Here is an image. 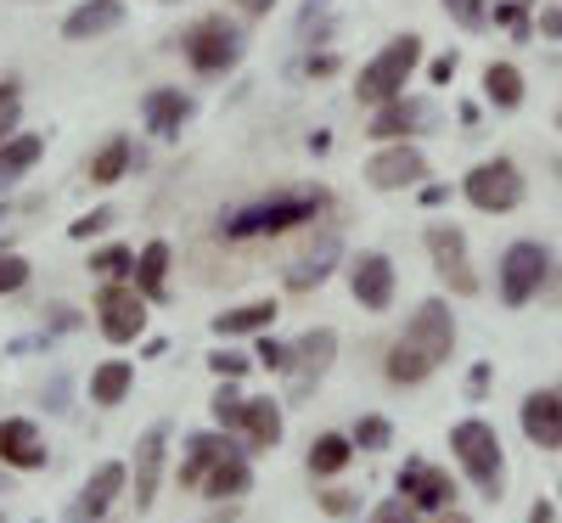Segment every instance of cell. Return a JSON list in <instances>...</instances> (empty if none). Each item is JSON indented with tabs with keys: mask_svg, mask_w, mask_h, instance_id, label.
<instances>
[{
	"mask_svg": "<svg viewBox=\"0 0 562 523\" xmlns=\"http://www.w3.org/2000/svg\"><path fill=\"white\" fill-rule=\"evenodd\" d=\"M456 349V321H450V304L445 299H428L411 326L400 332V344L389 349V377L394 383H422V377H434Z\"/></svg>",
	"mask_w": 562,
	"mask_h": 523,
	"instance_id": "cell-1",
	"label": "cell"
},
{
	"mask_svg": "<svg viewBox=\"0 0 562 523\" xmlns=\"http://www.w3.org/2000/svg\"><path fill=\"white\" fill-rule=\"evenodd\" d=\"M326 192H281V198H265L254 209H237L225 220V236H237V243H248V236H281L293 225H310L321 214Z\"/></svg>",
	"mask_w": 562,
	"mask_h": 523,
	"instance_id": "cell-2",
	"label": "cell"
},
{
	"mask_svg": "<svg viewBox=\"0 0 562 523\" xmlns=\"http://www.w3.org/2000/svg\"><path fill=\"white\" fill-rule=\"evenodd\" d=\"M416 63H422V40L416 34H400V40H389L378 57H371L366 68H360V102H400L405 97V85H411V74H416Z\"/></svg>",
	"mask_w": 562,
	"mask_h": 523,
	"instance_id": "cell-3",
	"label": "cell"
},
{
	"mask_svg": "<svg viewBox=\"0 0 562 523\" xmlns=\"http://www.w3.org/2000/svg\"><path fill=\"white\" fill-rule=\"evenodd\" d=\"M450 450H456V461L467 467V479H473L490 501L501 496V479H506V467H501V434L490 422H456L450 427Z\"/></svg>",
	"mask_w": 562,
	"mask_h": 523,
	"instance_id": "cell-4",
	"label": "cell"
},
{
	"mask_svg": "<svg viewBox=\"0 0 562 523\" xmlns=\"http://www.w3.org/2000/svg\"><path fill=\"white\" fill-rule=\"evenodd\" d=\"M461 198L484 209V214H506V209H518L524 203V169L512 164V158H490L479 164L473 175L461 180Z\"/></svg>",
	"mask_w": 562,
	"mask_h": 523,
	"instance_id": "cell-5",
	"label": "cell"
},
{
	"mask_svg": "<svg viewBox=\"0 0 562 523\" xmlns=\"http://www.w3.org/2000/svg\"><path fill=\"white\" fill-rule=\"evenodd\" d=\"M180 45H186V63H192L198 74H225L243 57V29L225 23V18H203Z\"/></svg>",
	"mask_w": 562,
	"mask_h": 523,
	"instance_id": "cell-6",
	"label": "cell"
},
{
	"mask_svg": "<svg viewBox=\"0 0 562 523\" xmlns=\"http://www.w3.org/2000/svg\"><path fill=\"white\" fill-rule=\"evenodd\" d=\"M551 276V254L540 243H512L501 254V299L506 304H529Z\"/></svg>",
	"mask_w": 562,
	"mask_h": 523,
	"instance_id": "cell-7",
	"label": "cell"
},
{
	"mask_svg": "<svg viewBox=\"0 0 562 523\" xmlns=\"http://www.w3.org/2000/svg\"><path fill=\"white\" fill-rule=\"evenodd\" d=\"M97 315H102V332L113 344H130L147 332V293H140L135 281H108L97 293Z\"/></svg>",
	"mask_w": 562,
	"mask_h": 523,
	"instance_id": "cell-8",
	"label": "cell"
},
{
	"mask_svg": "<svg viewBox=\"0 0 562 523\" xmlns=\"http://www.w3.org/2000/svg\"><path fill=\"white\" fill-rule=\"evenodd\" d=\"M428 254H434V270L450 281V293H479V276L467 265V236L461 225H428Z\"/></svg>",
	"mask_w": 562,
	"mask_h": 523,
	"instance_id": "cell-9",
	"label": "cell"
},
{
	"mask_svg": "<svg viewBox=\"0 0 562 523\" xmlns=\"http://www.w3.org/2000/svg\"><path fill=\"white\" fill-rule=\"evenodd\" d=\"M333 355H338V332L333 326H315V332H304V338L288 349V371H293V394H310L321 377H326V366H333Z\"/></svg>",
	"mask_w": 562,
	"mask_h": 523,
	"instance_id": "cell-10",
	"label": "cell"
},
{
	"mask_svg": "<svg viewBox=\"0 0 562 523\" xmlns=\"http://www.w3.org/2000/svg\"><path fill=\"white\" fill-rule=\"evenodd\" d=\"M366 180L378 186V192H405V186L428 180V158H422L411 141H389V147L366 164Z\"/></svg>",
	"mask_w": 562,
	"mask_h": 523,
	"instance_id": "cell-11",
	"label": "cell"
},
{
	"mask_svg": "<svg viewBox=\"0 0 562 523\" xmlns=\"http://www.w3.org/2000/svg\"><path fill=\"white\" fill-rule=\"evenodd\" d=\"M400 496L422 512H445L456 501V485H450V472H439L434 461H405L400 467Z\"/></svg>",
	"mask_w": 562,
	"mask_h": 523,
	"instance_id": "cell-12",
	"label": "cell"
},
{
	"mask_svg": "<svg viewBox=\"0 0 562 523\" xmlns=\"http://www.w3.org/2000/svg\"><path fill=\"white\" fill-rule=\"evenodd\" d=\"M349 288H355V299L366 310H389V299H394V265H389V254H360L349 265Z\"/></svg>",
	"mask_w": 562,
	"mask_h": 523,
	"instance_id": "cell-13",
	"label": "cell"
},
{
	"mask_svg": "<svg viewBox=\"0 0 562 523\" xmlns=\"http://www.w3.org/2000/svg\"><path fill=\"white\" fill-rule=\"evenodd\" d=\"M0 467H18V472H34V467H45L40 427H34L29 416H7V422H0Z\"/></svg>",
	"mask_w": 562,
	"mask_h": 523,
	"instance_id": "cell-14",
	"label": "cell"
},
{
	"mask_svg": "<svg viewBox=\"0 0 562 523\" xmlns=\"http://www.w3.org/2000/svg\"><path fill=\"white\" fill-rule=\"evenodd\" d=\"M124 490V467L119 461H102L97 472L85 479V490H79V501H74V523H90V518H102L108 507H113V496Z\"/></svg>",
	"mask_w": 562,
	"mask_h": 523,
	"instance_id": "cell-15",
	"label": "cell"
},
{
	"mask_svg": "<svg viewBox=\"0 0 562 523\" xmlns=\"http://www.w3.org/2000/svg\"><path fill=\"white\" fill-rule=\"evenodd\" d=\"M192 108H198V102L186 97V90H169V85H164V90H147V102H140V113H147V130L164 135V141L180 135V124L192 119Z\"/></svg>",
	"mask_w": 562,
	"mask_h": 523,
	"instance_id": "cell-16",
	"label": "cell"
},
{
	"mask_svg": "<svg viewBox=\"0 0 562 523\" xmlns=\"http://www.w3.org/2000/svg\"><path fill=\"white\" fill-rule=\"evenodd\" d=\"M124 23V0H85V7L68 12L63 34L68 40H97V34H113Z\"/></svg>",
	"mask_w": 562,
	"mask_h": 523,
	"instance_id": "cell-17",
	"label": "cell"
},
{
	"mask_svg": "<svg viewBox=\"0 0 562 523\" xmlns=\"http://www.w3.org/2000/svg\"><path fill=\"white\" fill-rule=\"evenodd\" d=\"M524 434L546 450L562 445V394H529L524 400Z\"/></svg>",
	"mask_w": 562,
	"mask_h": 523,
	"instance_id": "cell-18",
	"label": "cell"
},
{
	"mask_svg": "<svg viewBox=\"0 0 562 523\" xmlns=\"http://www.w3.org/2000/svg\"><path fill=\"white\" fill-rule=\"evenodd\" d=\"M164 439H169V427H153V434L135 445V507H153V496H158V472H164Z\"/></svg>",
	"mask_w": 562,
	"mask_h": 523,
	"instance_id": "cell-19",
	"label": "cell"
},
{
	"mask_svg": "<svg viewBox=\"0 0 562 523\" xmlns=\"http://www.w3.org/2000/svg\"><path fill=\"white\" fill-rule=\"evenodd\" d=\"M422 119H428V102L400 97V102H383L378 113H371V135H378V141H405Z\"/></svg>",
	"mask_w": 562,
	"mask_h": 523,
	"instance_id": "cell-20",
	"label": "cell"
},
{
	"mask_svg": "<svg viewBox=\"0 0 562 523\" xmlns=\"http://www.w3.org/2000/svg\"><path fill=\"white\" fill-rule=\"evenodd\" d=\"M248 485H254V472H248L243 450H231V456H220V461L209 467V479H203V490H209L214 501H231V496H248Z\"/></svg>",
	"mask_w": 562,
	"mask_h": 523,
	"instance_id": "cell-21",
	"label": "cell"
},
{
	"mask_svg": "<svg viewBox=\"0 0 562 523\" xmlns=\"http://www.w3.org/2000/svg\"><path fill=\"white\" fill-rule=\"evenodd\" d=\"M237 427L248 434V445H254V450H270V445L281 439V405H276V400H248Z\"/></svg>",
	"mask_w": 562,
	"mask_h": 523,
	"instance_id": "cell-22",
	"label": "cell"
},
{
	"mask_svg": "<svg viewBox=\"0 0 562 523\" xmlns=\"http://www.w3.org/2000/svg\"><path fill=\"white\" fill-rule=\"evenodd\" d=\"M40 153H45L40 135H12L7 147H0V192H7V186H18V180L40 164Z\"/></svg>",
	"mask_w": 562,
	"mask_h": 523,
	"instance_id": "cell-23",
	"label": "cell"
},
{
	"mask_svg": "<svg viewBox=\"0 0 562 523\" xmlns=\"http://www.w3.org/2000/svg\"><path fill=\"white\" fill-rule=\"evenodd\" d=\"M186 450H192V456L180 461V485H203L209 467H214L220 456H231V439H225V434H198Z\"/></svg>",
	"mask_w": 562,
	"mask_h": 523,
	"instance_id": "cell-24",
	"label": "cell"
},
{
	"mask_svg": "<svg viewBox=\"0 0 562 523\" xmlns=\"http://www.w3.org/2000/svg\"><path fill=\"white\" fill-rule=\"evenodd\" d=\"M333 259H338V236H321V248H315V254H304V259L288 270V288H293V293H304V288H321V281H326V270H333Z\"/></svg>",
	"mask_w": 562,
	"mask_h": 523,
	"instance_id": "cell-25",
	"label": "cell"
},
{
	"mask_svg": "<svg viewBox=\"0 0 562 523\" xmlns=\"http://www.w3.org/2000/svg\"><path fill=\"white\" fill-rule=\"evenodd\" d=\"M270 321H276V304L259 299V304H243V310L214 315V332H220V338H243V332H265Z\"/></svg>",
	"mask_w": 562,
	"mask_h": 523,
	"instance_id": "cell-26",
	"label": "cell"
},
{
	"mask_svg": "<svg viewBox=\"0 0 562 523\" xmlns=\"http://www.w3.org/2000/svg\"><path fill=\"white\" fill-rule=\"evenodd\" d=\"M164 276H169V243H147L135 254V288L147 299H164Z\"/></svg>",
	"mask_w": 562,
	"mask_h": 523,
	"instance_id": "cell-27",
	"label": "cell"
},
{
	"mask_svg": "<svg viewBox=\"0 0 562 523\" xmlns=\"http://www.w3.org/2000/svg\"><path fill=\"white\" fill-rule=\"evenodd\" d=\"M484 97L512 113V108L524 102V74L512 68V63H490V68H484Z\"/></svg>",
	"mask_w": 562,
	"mask_h": 523,
	"instance_id": "cell-28",
	"label": "cell"
},
{
	"mask_svg": "<svg viewBox=\"0 0 562 523\" xmlns=\"http://www.w3.org/2000/svg\"><path fill=\"white\" fill-rule=\"evenodd\" d=\"M130 360H108V366H97V377H90V400L97 405H119L124 394H130Z\"/></svg>",
	"mask_w": 562,
	"mask_h": 523,
	"instance_id": "cell-29",
	"label": "cell"
},
{
	"mask_svg": "<svg viewBox=\"0 0 562 523\" xmlns=\"http://www.w3.org/2000/svg\"><path fill=\"white\" fill-rule=\"evenodd\" d=\"M124 169H130V141L113 135L108 147L90 158V180H97V186H113V180H124Z\"/></svg>",
	"mask_w": 562,
	"mask_h": 523,
	"instance_id": "cell-30",
	"label": "cell"
},
{
	"mask_svg": "<svg viewBox=\"0 0 562 523\" xmlns=\"http://www.w3.org/2000/svg\"><path fill=\"white\" fill-rule=\"evenodd\" d=\"M349 456H355V445H349L344 434H321V439L310 445V472H344Z\"/></svg>",
	"mask_w": 562,
	"mask_h": 523,
	"instance_id": "cell-31",
	"label": "cell"
},
{
	"mask_svg": "<svg viewBox=\"0 0 562 523\" xmlns=\"http://www.w3.org/2000/svg\"><path fill=\"white\" fill-rule=\"evenodd\" d=\"M243 405H248V400L231 389V377H220V389H214V400H209L214 422H220V427H237V422H243Z\"/></svg>",
	"mask_w": 562,
	"mask_h": 523,
	"instance_id": "cell-32",
	"label": "cell"
},
{
	"mask_svg": "<svg viewBox=\"0 0 562 523\" xmlns=\"http://www.w3.org/2000/svg\"><path fill=\"white\" fill-rule=\"evenodd\" d=\"M439 7H445L461 29H490V7H484V0H439Z\"/></svg>",
	"mask_w": 562,
	"mask_h": 523,
	"instance_id": "cell-33",
	"label": "cell"
},
{
	"mask_svg": "<svg viewBox=\"0 0 562 523\" xmlns=\"http://www.w3.org/2000/svg\"><path fill=\"white\" fill-rule=\"evenodd\" d=\"M355 445H360V450H383V445H389V422H383V416H360Z\"/></svg>",
	"mask_w": 562,
	"mask_h": 523,
	"instance_id": "cell-34",
	"label": "cell"
},
{
	"mask_svg": "<svg viewBox=\"0 0 562 523\" xmlns=\"http://www.w3.org/2000/svg\"><path fill=\"white\" fill-rule=\"evenodd\" d=\"M29 281V259L23 254H0V293H18Z\"/></svg>",
	"mask_w": 562,
	"mask_h": 523,
	"instance_id": "cell-35",
	"label": "cell"
},
{
	"mask_svg": "<svg viewBox=\"0 0 562 523\" xmlns=\"http://www.w3.org/2000/svg\"><path fill=\"white\" fill-rule=\"evenodd\" d=\"M90 270H102V276H124V270H135V254L130 248H108V254H97V259H90Z\"/></svg>",
	"mask_w": 562,
	"mask_h": 523,
	"instance_id": "cell-36",
	"label": "cell"
},
{
	"mask_svg": "<svg viewBox=\"0 0 562 523\" xmlns=\"http://www.w3.org/2000/svg\"><path fill=\"white\" fill-rule=\"evenodd\" d=\"M209 366H214L220 377H231V383H237V377H243L254 360H248V355H237V349H214V355H209Z\"/></svg>",
	"mask_w": 562,
	"mask_h": 523,
	"instance_id": "cell-37",
	"label": "cell"
},
{
	"mask_svg": "<svg viewBox=\"0 0 562 523\" xmlns=\"http://www.w3.org/2000/svg\"><path fill=\"white\" fill-rule=\"evenodd\" d=\"M108 209H90V214H79L74 225H68V236H74V243H85V236H97V231H108Z\"/></svg>",
	"mask_w": 562,
	"mask_h": 523,
	"instance_id": "cell-38",
	"label": "cell"
},
{
	"mask_svg": "<svg viewBox=\"0 0 562 523\" xmlns=\"http://www.w3.org/2000/svg\"><path fill=\"white\" fill-rule=\"evenodd\" d=\"M371 523H416V512H411V501H383L371 512Z\"/></svg>",
	"mask_w": 562,
	"mask_h": 523,
	"instance_id": "cell-39",
	"label": "cell"
},
{
	"mask_svg": "<svg viewBox=\"0 0 562 523\" xmlns=\"http://www.w3.org/2000/svg\"><path fill=\"white\" fill-rule=\"evenodd\" d=\"M254 360H265L270 371H288V349H281V344H270V338L259 344V355H254Z\"/></svg>",
	"mask_w": 562,
	"mask_h": 523,
	"instance_id": "cell-40",
	"label": "cell"
},
{
	"mask_svg": "<svg viewBox=\"0 0 562 523\" xmlns=\"http://www.w3.org/2000/svg\"><path fill=\"white\" fill-rule=\"evenodd\" d=\"M321 507L333 512V518H344V512H355V496H349V490H326V496H321Z\"/></svg>",
	"mask_w": 562,
	"mask_h": 523,
	"instance_id": "cell-41",
	"label": "cell"
},
{
	"mask_svg": "<svg viewBox=\"0 0 562 523\" xmlns=\"http://www.w3.org/2000/svg\"><path fill=\"white\" fill-rule=\"evenodd\" d=\"M456 68H461V57H456V52H445L428 74H434V85H450V79H456Z\"/></svg>",
	"mask_w": 562,
	"mask_h": 523,
	"instance_id": "cell-42",
	"label": "cell"
},
{
	"mask_svg": "<svg viewBox=\"0 0 562 523\" xmlns=\"http://www.w3.org/2000/svg\"><path fill=\"white\" fill-rule=\"evenodd\" d=\"M12 135H18V102H7V108H0V147H7Z\"/></svg>",
	"mask_w": 562,
	"mask_h": 523,
	"instance_id": "cell-43",
	"label": "cell"
},
{
	"mask_svg": "<svg viewBox=\"0 0 562 523\" xmlns=\"http://www.w3.org/2000/svg\"><path fill=\"white\" fill-rule=\"evenodd\" d=\"M540 34L562 40V7H546V12H540Z\"/></svg>",
	"mask_w": 562,
	"mask_h": 523,
	"instance_id": "cell-44",
	"label": "cell"
},
{
	"mask_svg": "<svg viewBox=\"0 0 562 523\" xmlns=\"http://www.w3.org/2000/svg\"><path fill=\"white\" fill-rule=\"evenodd\" d=\"M237 7H243V12H248V18H265V12H270V7H276V0H237Z\"/></svg>",
	"mask_w": 562,
	"mask_h": 523,
	"instance_id": "cell-45",
	"label": "cell"
},
{
	"mask_svg": "<svg viewBox=\"0 0 562 523\" xmlns=\"http://www.w3.org/2000/svg\"><path fill=\"white\" fill-rule=\"evenodd\" d=\"M338 68V57L333 52H326V57H310V74H333Z\"/></svg>",
	"mask_w": 562,
	"mask_h": 523,
	"instance_id": "cell-46",
	"label": "cell"
},
{
	"mask_svg": "<svg viewBox=\"0 0 562 523\" xmlns=\"http://www.w3.org/2000/svg\"><path fill=\"white\" fill-rule=\"evenodd\" d=\"M321 7H326V0H310V12H304V18H315V12H321Z\"/></svg>",
	"mask_w": 562,
	"mask_h": 523,
	"instance_id": "cell-47",
	"label": "cell"
},
{
	"mask_svg": "<svg viewBox=\"0 0 562 523\" xmlns=\"http://www.w3.org/2000/svg\"><path fill=\"white\" fill-rule=\"evenodd\" d=\"M445 523H467V518H456V512H450V518H445Z\"/></svg>",
	"mask_w": 562,
	"mask_h": 523,
	"instance_id": "cell-48",
	"label": "cell"
},
{
	"mask_svg": "<svg viewBox=\"0 0 562 523\" xmlns=\"http://www.w3.org/2000/svg\"><path fill=\"white\" fill-rule=\"evenodd\" d=\"M0 490H7V472H0Z\"/></svg>",
	"mask_w": 562,
	"mask_h": 523,
	"instance_id": "cell-49",
	"label": "cell"
},
{
	"mask_svg": "<svg viewBox=\"0 0 562 523\" xmlns=\"http://www.w3.org/2000/svg\"><path fill=\"white\" fill-rule=\"evenodd\" d=\"M557 130H562V113H557Z\"/></svg>",
	"mask_w": 562,
	"mask_h": 523,
	"instance_id": "cell-50",
	"label": "cell"
}]
</instances>
